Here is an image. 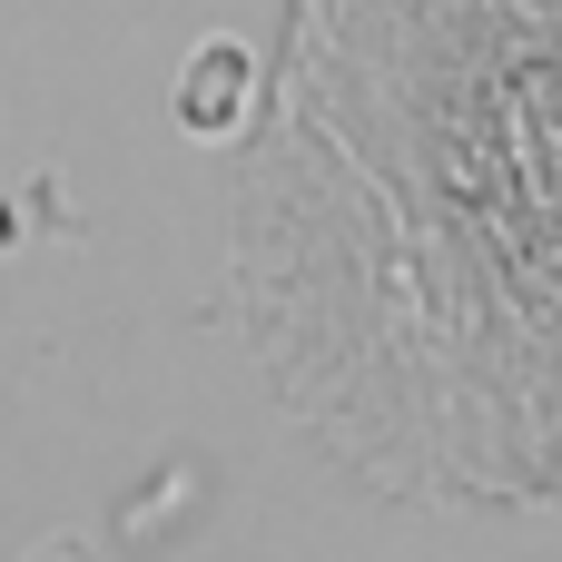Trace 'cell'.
<instances>
[{
  "mask_svg": "<svg viewBox=\"0 0 562 562\" xmlns=\"http://www.w3.org/2000/svg\"><path fill=\"white\" fill-rule=\"evenodd\" d=\"M237 79H247V49L237 40H207L198 49V79H188V119L198 128H227L237 119Z\"/></svg>",
  "mask_w": 562,
  "mask_h": 562,
  "instance_id": "cell-1",
  "label": "cell"
}]
</instances>
